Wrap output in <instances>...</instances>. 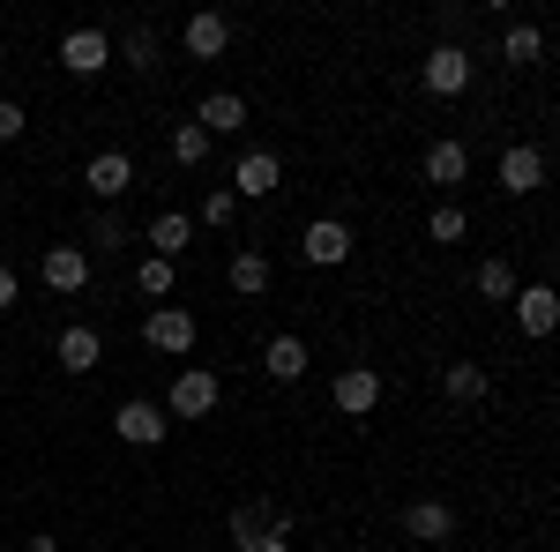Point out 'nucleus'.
I'll return each mask as SVG.
<instances>
[{
	"label": "nucleus",
	"mask_w": 560,
	"mask_h": 552,
	"mask_svg": "<svg viewBox=\"0 0 560 552\" xmlns=\"http://www.w3.org/2000/svg\"><path fill=\"white\" fill-rule=\"evenodd\" d=\"M464 232H471V224H464V210H456V202H441V210L427 216V239H433V247H456Z\"/></svg>",
	"instance_id": "nucleus-26"
},
{
	"label": "nucleus",
	"mask_w": 560,
	"mask_h": 552,
	"mask_svg": "<svg viewBox=\"0 0 560 552\" xmlns=\"http://www.w3.org/2000/svg\"><path fill=\"white\" fill-rule=\"evenodd\" d=\"M217 374H202V366H179L173 374V396H165V419H210L217 411Z\"/></svg>",
	"instance_id": "nucleus-2"
},
{
	"label": "nucleus",
	"mask_w": 560,
	"mask_h": 552,
	"mask_svg": "<svg viewBox=\"0 0 560 552\" xmlns=\"http://www.w3.org/2000/svg\"><path fill=\"white\" fill-rule=\"evenodd\" d=\"M8 306H15V277L0 269V314H8Z\"/></svg>",
	"instance_id": "nucleus-32"
},
{
	"label": "nucleus",
	"mask_w": 560,
	"mask_h": 552,
	"mask_svg": "<svg viewBox=\"0 0 560 552\" xmlns=\"http://www.w3.org/2000/svg\"><path fill=\"white\" fill-rule=\"evenodd\" d=\"M120 52H128V68H135V75H158V68H165V60H158L165 45H158V31H142V23H135L128 38H120Z\"/></svg>",
	"instance_id": "nucleus-24"
},
{
	"label": "nucleus",
	"mask_w": 560,
	"mask_h": 552,
	"mask_svg": "<svg viewBox=\"0 0 560 552\" xmlns=\"http://www.w3.org/2000/svg\"><path fill=\"white\" fill-rule=\"evenodd\" d=\"M120 441H128V448H158V441H165V433H173V419H165V403H142V396H135V403H120Z\"/></svg>",
	"instance_id": "nucleus-12"
},
{
	"label": "nucleus",
	"mask_w": 560,
	"mask_h": 552,
	"mask_svg": "<svg viewBox=\"0 0 560 552\" xmlns=\"http://www.w3.org/2000/svg\"><path fill=\"white\" fill-rule=\"evenodd\" d=\"M232 210H240V195H232V187H217L210 202H202V224H232Z\"/></svg>",
	"instance_id": "nucleus-30"
},
{
	"label": "nucleus",
	"mask_w": 560,
	"mask_h": 552,
	"mask_svg": "<svg viewBox=\"0 0 560 552\" xmlns=\"http://www.w3.org/2000/svg\"><path fill=\"white\" fill-rule=\"evenodd\" d=\"M329 396H337L345 419H374V403H382V374H374V366H345Z\"/></svg>",
	"instance_id": "nucleus-10"
},
{
	"label": "nucleus",
	"mask_w": 560,
	"mask_h": 552,
	"mask_svg": "<svg viewBox=\"0 0 560 552\" xmlns=\"http://www.w3.org/2000/svg\"><path fill=\"white\" fill-rule=\"evenodd\" d=\"M441 388H448L456 403H486V388H493V374H486L478 359H448V366H441Z\"/></svg>",
	"instance_id": "nucleus-17"
},
{
	"label": "nucleus",
	"mask_w": 560,
	"mask_h": 552,
	"mask_svg": "<svg viewBox=\"0 0 560 552\" xmlns=\"http://www.w3.org/2000/svg\"><path fill=\"white\" fill-rule=\"evenodd\" d=\"M135 292H142V298H165V292H173V261L150 255L142 269H135Z\"/></svg>",
	"instance_id": "nucleus-28"
},
{
	"label": "nucleus",
	"mask_w": 560,
	"mask_h": 552,
	"mask_svg": "<svg viewBox=\"0 0 560 552\" xmlns=\"http://www.w3.org/2000/svg\"><path fill=\"white\" fill-rule=\"evenodd\" d=\"M38 277L52 284V292H83V284H90V255H83V247H52V255L38 261Z\"/></svg>",
	"instance_id": "nucleus-16"
},
{
	"label": "nucleus",
	"mask_w": 560,
	"mask_h": 552,
	"mask_svg": "<svg viewBox=\"0 0 560 552\" xmlns=\"http://www.w3.org/2000/svg\"><path fill=\"white\" fill-rule=\"evenodd\" d=\"M277 179H284V165H277L269 150H247V157H240V172H232V195L261 202V195H277Z\"/></svg>",
	"instance_id": "nucleus-15"
},
{
	"label": "nucleus",
	"mask_w": 560,
	"mask_h": 552,
	"mask_svg": "<svg viewBox=\"0 0 560 552\" xmlns=\"http://www.w3.org/2000/svg\"><path fill=\"white\" fill-rule=\"evenodd\" d=\"M232 538H240V552H292V515L269 508V501H240L232 508Z\"/></svg>",
	"instance_id": "nucleus-1"
},
{
	"label": "nucleus",
	"mask_w": 560,
	"mask_h": 552,
	"mask_svg": "<svg viewBox=\"0 0 560 552\" xmlns=\"http://www.w3.org/2000/svg\"><path fill=\"white\" fill-rule=\"evenodd\" d=\"M224 277H232V292H240V298H261V292H269V255H261V247H240Z\"/></svg>",
	"instance_id": "nucleus-22"
},
{
	"label": "nucleus",
	"mask_w": 560,
	"mask_h": 552,
	"mask_svg": "<svg viewBox=\"0 0 560 552\" xmlns=\"http://www.w3.org/2000/svg\"><path fill=\"white\" fill-rule=\"evenodd\" d=\"M261 374H269V381H300L306 374V343L300 337H269L261 343Z\"/></svg>",
	"instance_id": "nucleus-18"
},
{
	"label": "nucleus",
	"mask_w": 560,
	"mask_h": 552,
	"mask_svg": "<svg viewBox=\"0 0 560 552\" xmlns=\"http://www.w3.org/2000/svg\"><path fill=\"white\" fill-rule=\"evenodd\" d=\"M60 68H68V75H105V68H113V38H105L97 23L68 31V38H60Z\"/></svg>",
	"instance_id": "nucleus-5"
},
{
	"label": "nucleus",
	"mask_w": 560,
	"mask_h": 552,
	"mask_svg": "<svg viewBox=\"0 0 560 552\" xmlns=\"http://www.w3.org/2000/svg\"><path fill=\"white\" fill-rule=\"evenodd\" d=\"M224 45H232V23H224L217 8H202V15L179 23V52H187V60H217Z\"/></svg>",
	"instance_id": "nucleus-11"
},
{
	"label": "nucleus",
	"mask_w": 560,
	"mask_h": 552,
	"mask_svg": "<svg viewBox=\"0 0 560 552\" xmlns=\"http://www.w3.org/2000/svg\"><path fill=\"white\" fill-rule=\"evenodd\" d=\"M187 239H195V224H187L179 210L150 216V255H158V261H179V255H187Z\"/></svg>",
	"instance_id": "nucleus-21"
},
{
	"label": "nucleus",
	"mask_w": 560,
	"mask_h": 552,
	"mask_svg": "<svg viewBox=\"0 0 560 552\" xmlns=\"http://www.w3.org/2000/svg\"><path fill=\"white\" fill-rule=\"evenodd\" d=\"M501 60H509V68H530V60H546V38H538V23H509V38H501Z\"/></svg>",
	"instance_id": "nucleus-23"
},
{
	"label": "nucleus",
	"mask_w": 560,
	"mask_h": 552,
	"mask_svg": "<svg viewBox=\"0 0 560 552\" xmlns=\"http://www.w3.org/2000/svg\"><path fill=\"white\" fill-rule=\"evenodd\" d=\"M173 165H187V172L210 165V134L195 128V120H179V128H173Z\"/></svg>",
	"instance_id": "nucleus-25"
},
{
	"label": "nucleus",
	"mask_w": 560,
	"mask_h": 552,
	"mask_svg": "<svg viewBox=\"0 0 560 552\" xmlns=\"http://www.w3.org/2000/svg\"><path fill=\"white\" fill-rule=\"evenodd\" d=\"M427 179L433 187H464V179H471V150H464V142H433L427 150Z\"/></svg>",
	"instance_id": "nucleus-19"
},
{
	"label": "nucleus",
	"mask_w": 560,
	"mask_h": 552,
	"mask_svg": "<svg viewBox=\"0 0 560 552\" xmlns=\"http://www.w3.org/2000/svg\"><path fill=\"white\" fill-rule=\"evenodd\" d=\"M90 239L120 255V247H128V224H120V216H113V210H97V216H90Z\"/></svg>",
	"instance_id": "nucleus-29"
},
{
	"label": "nucleus",
	"mask_w": 560,
	"mask_h": 552,
	"mask_svg": "<svg viewBox=\"0 0 560 552\" xmlns=\"http://www.w3.org/2000/svg\"><path fill=\"white\" fill-rule=\"evenodd\" d=\"M300 255L314 261V269H337V261H351V224H337V216H314L300 232Z\"/></svg>",
	"instance_id": "nucleus-8"
},
{
	"label": "nucleus",
	"mask_w": 560,
	"mask_h": 552,
	"mask_svg": "<svg viewBox=\"0 0 560 552\" xmlns=\"http://www.w3.org/2000/svg\"><path fill=\"white\" fill-rule=\"evenodd\" d=\"M419 83H427L433 97H464V90H471V52H464V45H433Z\"/></svg>",
	"instance_id": "nucleus-4"
},
{
	"label": "nucleus",
	"mask_w": 560,
	"mask_h": 552,
	"mask_svg": "<svg viewBox=\"0 0 560 552\" xmlns=\"http://www.w3.org/2000/svg\"><path fill=\"white\" fill-rule=\"evenodd\" d=\"M501 187H509V195H538V187H546V150H538V142H509V150H501Z\"/></svg>",
	"instance_id": "nucleus-9"
},
{
	"label": "nucleus",
	"mask_w": 560,
	"mask_h": 552,
	"mask_svg": "<svg viewBox=\"0 0 560 552\" xmlns=\"http://www.w3.org/2000/svg\"><path fill=\"white\" fill-rule=\"evenodd\" d=\"M97 359H105L97 329H83V321H75V329H60V374H90Z\"/></svg>",
	"instance_id": "nucleus-20"
},
{
	"label": "nucleus",
	"mask_w": 560,
	"mask_h": 552,
	"mask_svg": "<svg viewBox=\"0 0 560 552\" xmlns=\"http://www.w3.org/2000/svg\"><path fill=\"white\" fill-rule=\"evenodd\" d=\"M509 306H516L523 337H553V329H560V292H553V284H516Z\"/></svg>",
	"instance_id": "nucleus-6"
},
{
	"label": "nucleus",
	"mask_w": 560,
	"mask_h": 552,
	"mask_svg": "<svg viewBox=\"0 0 560 552\" xmlns=\"http://www.w3.org/2000/svg\"><path fill=\"white\" fill-rule=\"evenodd\" d=\"M195 128L210 134H240L247 128V97H240V90H210V97H202V105H195Z\"/></svg>",
	"instance_id": "nucleus-13"
},
{
	"label": "nucleus",
	"mask_w": 560,
	"mask_h": 552,
	"mask_svg": "<svg viewBox=\"0 0 560 552\" xmlns=\"http://www.w3.org/2000/svg\"><path fill=\"white\" fill-rule=\"evenodd\" d=\"M142 337H150V351H165V359H187L202 329H195V314H187V306H150Z\"/></svg>",
	"instance_id": "nucleus-3"
},
{
	"label": "nucleus",
	"mask_w": 560,
	"mask_h": 552,
	"mask_svg": "<svg viewBox=\"0 0 560 552\" xmlns=\"http://www.w3.org/2000/svg\"><path fill=\"white\" fill-rule=\"evenodd\" d=\"M23 552H60V538H23Z\"/></svg>",
	"instance_id": "nucleus-33"
},
{
	"label": "nucleus",
	"mask_w": 560,
	"mask_h": 552,
	"mask_svg": "<svg viewBox=\"0 0 560 552\" xmlns=\"http://www.w3.org/2000/svg\"><path fill=\"white\" fill-rule=\"evenodd\" d=\"M404 530H411L419 545H448V538H456V508H448V501H411V508H404Z\"/></svg>",
	"instance_id": "nucleus-14"
},
{
	"label": "nucleus",
	"mask_w": 560,
	"mask_h": 552,
	"mask_svg": "<svg viewBox=\"0 0 560 552\" xmlns=\"http://www.w3.org/2000/svg\"><path fill=\"white\" fill-rule=\"evenodd\" d=\"M83 187L97 195V202H120V195L135 187V157L128 150H97V157L83 165Z\"/></svg>",
	"instance_id": "nucleus-7"
},
{
	"label": "nucleus",
	"mask_w": 560,
	"mask_h": 552,
	"mask_svg": "<svg viewBox=\"0 0 560 552\" xmlns=\"http://www.w3.org/2000/svg\"><path fill=\"white\" fill-rule=\"evenodd\" d=\"M478 298H516V269L509 261H478Z\"/></svg>",
	"instance_id": "nucleus-27"
},
{
	"label": "nucleus",
	"mask_w": 560,
	"mask_h": 552,
	"mask_svg": "<svg viewBox=\"0 0 560 552\" xmlns=\"http://www.w3.org/2000/svg\"><path fill=\"white\" fill-rule=\"evenodd\" d=\"M23 128H31V120H23V105H8V97H0V142H15Z\"/></svg>",
	"instance_id": "nucleus-31"
}]
</instances>
